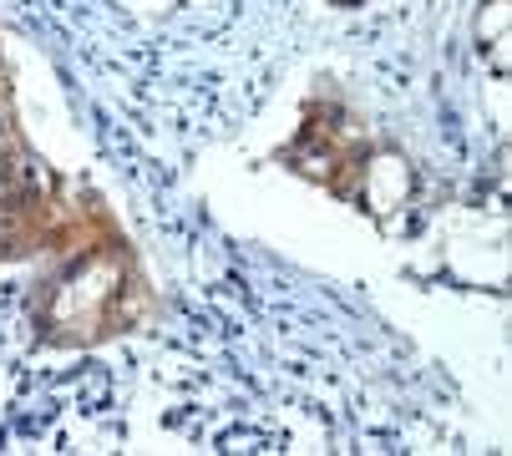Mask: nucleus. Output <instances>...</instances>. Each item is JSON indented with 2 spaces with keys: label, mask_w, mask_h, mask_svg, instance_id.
Here are the masks:
<instances>
[{
  "label": "nucleus",
  "mask_w": 512,
  "mask_h": 456,
  "mask_svg": "<svg viewBox=\"0 0 512 456\" xmlns=\"http://www.w3.org/2000/svg\"><path fill=\"white\" fill-rule=\"evenodd\" d=\"M492 31V71L502 76L507 71V0H492V26L477 21V36Z\"/></svg>",
  "instance_id": "obj_1"
}]
</instances>
